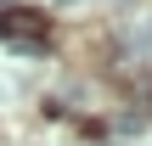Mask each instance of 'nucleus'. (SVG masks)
Here are the masks:
<instances>
[{
  "label": "nucleus",
  "instance_id": "obj_1",
  "mask_svg": "<svg viewBox=\"0 0 152 146\" xmlns=\"http://www.w3.org/2000/svg\"><path fill=\"white\" fill-rule=\"evenodd\" d=\"M0 34H6L11 45H28V51H45V45H51V23H45L39 11H23V6L0 17Z\"/></svg>",
  "mask_w": 152,
  "mask_h": 146
},
{
  "label": "nucleus",
  "instance_id": "obj_3",
  "mask_svg": "<svg viewBox=\"0 0 152 146\" xmlns=\"http://www.w3.org/2000/svg\"><path fill=\"white\" fill-rule=\"evenodd\" d=\"M135 45H141V51H152V23L141 28V39H135Z\"/></svg>",
  "mask_w": 152,
  "mask_h": 146
},
{
  "label": "nucleus",
  "instance_id": "obj_2",
  "mask_svg": "<svg viewBox=\"0 0 152 146\" xmlns=\"http://www.w3.org/2000/svg\"><path fill=\"white\" fill-rule=\"evenodd\" d=\"M135 101H141V118H147V113H152V73L135 79Z\"/></svg>",
  "mask_w": 152,
  "mask_h": 146
},
{
  "label": "nucleus",
  "instance_id": "obj_4",
  "mask_svg": "<svg viewBox=\"0 0 152 146\" xmlns=\"http://www.w3.org/2000/svg\"><path fill=\"white\" fill-rule=\"evenodd\" d=\"M62 6H68V0H62Z\"/></svg>",
  "mask_w": 152,
  "mask_h": 146
}]
</instances>
